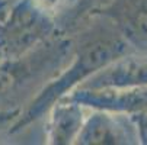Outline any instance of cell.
Masks as SVG:
<instances>
[{
    "label": "cell",
    "mask_w": 147,
    "mask_h": 145,
    "mask_svg": "<svg viewBox=\"0 0 147 145\" xmlns=\"http://www.w3.org/2000/svg\"><path fill=\"white\" fill-rule=\"evenodd\" d=\"M102 19L103 22L93 25L80 35L79 42H74V51L67 65L51 78L20 110L9 128L10 134L24 131L44 113L47 115L50 108L58 99L74 90L93 73L130 52V45L124 41L115 26L108 19Z\"/></svg>",
    "instance_id": "obj_1"
},
{
    "label": "cell",
    "mask_w": 147,
    "mask_h": 145,
    "mask_svg": "<svg viewBox=\"0 0 147 145\" xmlns=\"http://www.w3.org/2000/svg\"><path fill=\"white\" fill-rule=\"evenodd\" d=\"M74 41L50 36L18 57L0 59V112H19L67 65Z\"/></svg>",
    "instance_id": "obj_2"
},
{
    "label": "cell",
    "mask_w": 147,
    "mask_h": 145,
    "mask_svg": "<svg viewBox=\"0 0 147 145\" xmlns=\"http://www.w3.org/2000/svg\"><path fill=\"white\" fill-rule=\"evenodd\" d=\"M55 20L34 0H10L0 7V51L18 57L54 35Z\"/></svg>",
    "instance_id": "obj_3"
},
{
    "label": "cell",
    "mask_w": 147,
    "mask_h": 145,
    "mask_svg": "<svg viewBox=\"0 0 147 145\" xmlns=\"http://www.w3.org/2000/svg\"><path fill=\"white\" fill-rule=\"evenodd\" d=\"M137 142V132L128 115L99 109L85 118L74 141L82 145H130Z\"/></svg>",
    "instance_id": "obj_4"
},
{
    "label": "cell",
    "mask_w": 147,
    "mask_h": 145,
    "mask_svg": "<svg viewBox=\"0 0 147 145\" xmlns=\"http://www.w3.org/2000/svg\"><path fill=\"white\" fill-rule=\"evenodd\" d=\"M64 97L77 102L83 108H92L124 115H133L141 110H147V87H76Z\"/></svg>",
    "instance_id": "obj_5"
},
{
    "label": "cell",
    "mask_w": 147,
    "mask_h": 145,
    "mask_svg": "<svg viewBox=\"0 0 147 145\" xmlns=\"http://www.w3.org/2000/svg\"><path fill=\"white\" fill-rule=\"evenodd\" d=\"M96 13L109 20L130 48L147 55V0H111Z\"/></svg>",
    "instance_id": "obj_6"
},
{
    "label": "cell",
    "mask_w": 147,
    "mask_h": 145,
    "mask_svg": "<svg viewBox=\"0 0 147 145\" xmlns=\"http://www.w3.org/2000/svg\"><path fill=\"white\" fill-rule=\"evenodd\" d=\"M77 87L105 89V87H147V55H122L93 73Z\"/></svg>",
    "instance_id": "obj_7"
},
{
    "label": "cell",
    "mask_w": 147,
    "mask_h": 145,
    "mask_svg": "<svg viewBox=\"0 0 147 145\" xmlns=\"http://www.w3.org/2000/svg\"><path fill=\"white\" fill-rule=\"evenodd\" d=\"M47 113L50 115L47 125V144H74L85 122L83 106L69 97H61Z\"/></svg>",
    "instance_id": "obj_8"
},
{
    "label": "cell",
    "mask_w": 147,
    "mask_h": 145,
    "mask_svg": "<svg viewBox=\"0 0 147 145\" xmlns=\"http://www.w3.org/2000/svg\"><path fill=\"white\" fill-rule=\"evenodd\" d=\"M134 123V128L137 132V139L140 144L147 145V110H141L133 115H128Z\"/></svg>",
    "instance_id": "obj_9"
},
{
    "label": "cell",
    "mask_w": 147,
    "mask_h": 145,
    "mask_svg": "<svg viewBox=\"0 0 147 145\" xmlns=\"http://www.w3.org/2000/svg\"><path fill=\"white\" fill-rule=\"evenodd\" d=\"M34 2L39 7H42L44 10H47L48 13L54 15L57 10H60L63 6H64L69 0H34Z\"/></svg>",
    "instance_id": "obj_10"
},
{
    "label": "cell",
    "mask_w": 147,
    "mask_h": 145,
    "mask_svg": "<svg viewBox=\"0 0 147 145\" xmlns=\"http://www.w3.org/2000/svg\"><path fill=\"white\" fill-rule=\"evenodd\" d=\"M3 58H5V55L2 54V51H0V59H3Z\"/></svg>",
    "instance_id": "obj_11"
}]
</instances>
